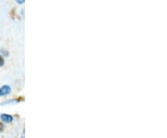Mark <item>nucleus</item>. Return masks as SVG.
Wrapping results in <instances>:
<instances>
[{
    "mask_svg": "<svg viewBox=\"0 0 167 138\" xmlns=\"http://www.w3.org/2000/svg\"><path fill=\"white\" fill-rule=\"evenodd\" d=\"M11 93V86L5 84L0 87V96H8Z\"/></svg>",
    "mask_w": 167,
    "mask_h": 138,
    "instance_id": "f257e3e1",
    "label": "nucleus"
},
{
    "mask_svg": "<svg viewBox=\"0 0 167 138\" xmlns=\"http://www.w3.org/2000/svg\"><path fill=\"white\" fill-rule=\"evenodd\" d=\"M0 119H1V121H2L3 122H5V123H10V122H12V121H14V117H13L12 115L6 114V113L1 114Z\"/></svg>",
    "mask_w": 167,
    "mask_h": 138,
    "instance_id": "f03ea898",
    "label": "nucleus"
},
{
    "mask_svg": "<svg viewBox=\"0 0 167 138\" xmlns=\"http://www.w3.org/2000/svg\"><path fill=\"white\" fill-rule=\"evenodd\" d=\"M17 103H18V100L11 99V100H8V101H5V102L1 103V105H9V104H17Z\"/></svg>",
    "mask_w": 167,
    "mask_h": 138,
    "instance_id": "7ed1b4c3",
    "label": "nucleus"
},
{
    "mask_svg": "<svg viewBox=\"0 0 167 138\" xmlns=\"http://www.w3.org/2000/svg\"><path fill=\"white\" fill-rule=\"evenodd\" d=\"M4 64H5V59L2 56H0V67L4 66Z\"/></svg>",
    "mask_w": 167,
    "mask_h": 138,
    "instance_id": "20e7f679",
    "label": "nucleus"
},
{
    "mask_svg": "<svg viewBox=\"0 0 167 138\" xmlns=\"http://www.w3.org/2000/svg\"><path fill=\"white\" fill-rule=\"evenodd\" d=\"M4 127H5V125H4L2 122H0V132L4 130Z\"/></svg>",
    "mask_w": 167,
    "mask_h": 138,
    "instance_id": "39448f33",
    "label": "nucleus"
},
{
    "mask_svg": "<svg viewBox=\"0 0 167 138\" xmlns=\"http://www.w3.org/2000/svg\"><path fill=\"white\" fill-rule=\"evenodd\" d=\"M16 2H17L18 4H21V5H22V4H23V3L25 2V0H16Z\"/></svg>",
    "mask_w": 167,
    "mask_h": 138,
    "instance_id": "423d86ee",
    "label": "nucleus"
},
{
    "mask_svg": "<svg viewBox=\"0 0 167 138\" xmlns=\"http://www.w3.org/2000/svg\"><path fill=\"white\" fill-rule=\"evenodd\" d=\"M21 138H24V133H23V134L22 135V137H21Z\"/></svg>",
    "mask_w": 167,
    "mask_h": 138,
    "instance_id": "0eeeda50",
    "label": "nucleus"
}]
</instances>
